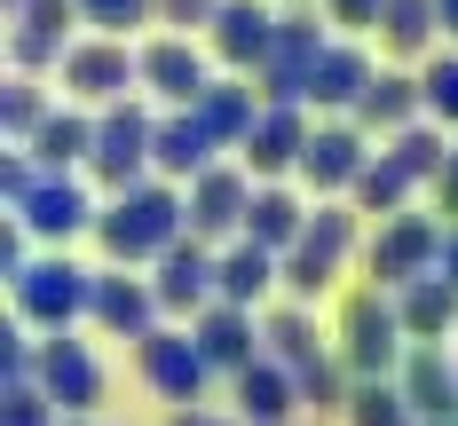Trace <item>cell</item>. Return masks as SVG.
I'll use <instances>...</instances> for the list:
<instances>
[{
  "label": "cell",
  "mask_w": 458,
  "mask_h": 426,
  "mask_svg": "<svg viewBox=\"0 0 458 426\" xmlns=\"http://www.w3.org/2000/svg\"><path fill=\"white\" fill-rule=\"evenodd\" d=\"M150 308H158V292H142L135 277H95V316H103L111 331L150 339Z\"/></svg>",
  "instance_id": "19"
},
{
  "label": "cell",
  "mask_w": 458,
  "mask_h": 426,
  "mask_svg": "<svg viewBox=\"0 0 458 426\" xmlns=\"http://www.w3.org/2000/svg\"><path fill=\"white\" fill-rule=\"evenodd\" d=\"M395 316H403L411 339H443L451 316H458V284L443 277V269H435V277H411V284H403V300H395Z\"/></svg>",
  "instance_id": "13"
},
{
  "label": "cell",
  "mask_w": 458,
  "mask_h": 426,
  "mask_svg": "<svg viewBox=\"0 0 458 426\" xmlns=\"http://www.w3.org/2000/svg\"><path fill=\"white\" fill-rule=\"evenodd\" d=\"M64 79H72L80 95H95V103H103V95H119L127 79H135V63H127V47H80V55L64 63Z\"/></svg>",
  "instance_id": "23"
},
{
  "label": "cell",
  "mask_w": 458,
  "mask_h": 426,
  "mask_svg": "<svg viewBox=\"0 0 458 426\" xmlns=\"http://www.w3.org/2000/svg\"><path fill=\"white\" fill-rule=\"evenodd\" d=\"M8 426H47V411H40V395L24 387V379H8Z\"/></svg>",
  "instance_id": "36"
},
{
  "label": "cell",
  "mask_w": 458,
  "mask_h": 426,
  "mask_svg": "<svg viewBox=\"0 0 458 426\" xmlns=\"http://www.w3.org/2000/svg\"><path fill=\"white\" fill-rule=\"evenodd\" d=\"M190 339L206 347V363H222V372H253V316H245L237 300H222V308H206Z\"/></svg>",
  "instance_id": "11"
},
{
  "label": "cell",
  "mask_w": 458,
  "mask_h": 426,
  "mask_svg": "<svg viewBox=\"0 0 458 426\" xmlns=\"http://www.w3.org/2000/svg\"><path fill=\"white\" fill-rule=\"evenodd\" d=\"M80 308H95V277L88 269H72L64 253L55 261H32L24 277H16V316H32V324H72Z\"/></svg>",
  "instance_id": "2"
},
{
  "label": "cell",
  "mask_w": 458,
  "mask_h": 426,
  "mask_svg": "<svg viewBox=\"0 0 458 426\" xmlns=\"http://www.w3.org/2000/svg\"><path fill=\"white\" fill-rule=\"evenodd\" d=\"M245 237L253 245H269V253H293L301 237H309V213L284 197V189H253V213H245Z\"/></svg>",
  "instance_id": "18"
},
{
  "label": "cell",
  "mask_w": 458,
  "mask_h": 426,
  "mask_svg": "<svg viewBox=\"0 0 458 426\" xmlns=\"http://www.w3.org/2000/svg\"><path fill=\"white\" fill-rule=\"evenodd\" d=\"M142 79L166 95V103H206V71H198V55H190L182 40L150 47V55H142Z\"/></svg>",
  "instance_id": "17"
},
{
  "label": "cell",
  "mask_w": 458,
  "mask_h": 426,
  "mask_svg": "<svg viewBox=\"0 0 458 426\" xmlns=\"http://www.w3.org/2000/svg\"><path fill=\"white\" fill-rule=\"evenodd\" d=\"M435 269H443V277L458 284V221H451V230H443V261H435Z\"/></svg>",
  "instance_id": "43"
},
{
  "label": "cell",
  "mask_w": 458,
  "mask_h": 426,
  "mask_svg": "<svg viewBox=\"0 0 458 426\" xmlns=\"http://www.w3.org/2000/svg\"><path fill=\"white\" fill-rule=\"evenodd\" d=\"M435 182H443V213H458V150H451V166H443Z\"/></svg>",
  "instance_id": "42"
},
{
  "label": "cell",
  "mask_w": 458,
  "mask_h": 426,
  "mask_svg": "<svg viewBox=\"0 0 458 426\" xmlns=\"http://www.w3.org/2000/svg\"><path fill=\"white\" fill-rule=\"evenodd\" d=\"M348 411H356V426H411V395H395V387H379V379H371Z\"/></svg>",
  "instance_id": "30"
},
{
  "label": "cell",
  "mask_w": 458,
  "mask_h": 426,
  "mask_svg": "<svg viewBox=\"0 0 458 426\" xmlns=\"http://www.w3.org/2000/svg\"><path fill=\"white\" fill-rule=\"evenodd\" d=\"M301 387H309L317 403H340V372H332V363H324V372H309V379H301Z\"/></svg>",
  "instance_id": "39"
},
{
  "label": "cell",
  "mask_w": 458,
  "mask_h": 426,
  "mask_svg": "<svg viewBox=\"0 0 458 426\" xmlns=\"http://www.w3.org/2000/svg\"><path fill=\"white\" fill-rule=\"evenodd\" d=\"M301 174H309L317 189L356 182V174H364V135H356V127H317L309 150H301Z\"/></svg>",
  "instance_id": "12"
},
{
  "label": "cell",
  "mask_w": 458,
  "mask_h": 426,
  "mask_svg": "<svg viewBox=\"0 0 458 426\" xmlns=\"http://www.w3.org/2000/svg\"><path fill=\"white\" fill-rule=\"evenodd\" d=\"M245 213H253V189H245V174L206 166V174L190 182V237H229V230H245Z\"/></svg>",
  "instance_id": "6"
},
{
  "label": "cell",
  "mask_w": 458,
  "mask_h": 426,
  "mask_svg": "<svg viewBox=\"0 0 458 426\" xmlns=\"http://www.w3.org/2000/svg\"><path fill=\"white\" fill-rule=\"evenodd\" d=\"M32 150H40V166H64V158L95 150V127H88V119H47L40 135H32Z\"/></svg>",
  "instance_id": "27"
},
{
  "label": "cell",
  "mask_w": 458,
  "mask_h": 426,
  "mask_svg": "<svg viewBox=\"0 0 458 426\" xmlns=\"http://www.w3.org/2000/svg\"><path fill=\"white\" fill-rule=\"evenodd\" d=\"M150 142H158V127H150L142 111H111V119L95 127V174H103L111 189H135Z\"/></svg>",
  "instance_id": "4"
},
{
  "label": "cell",
  "mask_w": 458,
  "mask_h": 426,
  "mask_svg": "<svg viewBox=\"0 0 458 426\" xmlns=\"http://www.w3.org/2000/svg\"><path fill=\"white\" fill-rule=\"evenodd\" d=\"M80 8H88L95 24H111V32H119V24H135V16H142V0H80Z\"/></svg>",
  "instance_id": "37"
},
{
  "label": "cell",
  "mask_w": 458,
  "mask_h": 426,
  "mask_svg": "<svg viewBox=\"0 0 458 426\" xmlns=\"http://www.w3.org/2000/svg\"><path fill=\"white\" fill-rule=\"evenodd\" d=\"M40 379H47V395H55L64 411H88L95 395H103V379H95L88 347H80V339H64V331L40 347Z\"/></svg>",
  "instance_id": "9"
},
{
  "label": "cell",
  "mask_w": 458,
  "mask_h": 426,
  "mask_svg": "<svg viewBox=\"0 0 458 426\" xmlns=\"http://www.w3.org/2000/svg\"><path fill=\"white\" fill-rule=\"evenodd\" d=\"M419 103H427V88H411V79H371L364 103H356V119L364 127H411Z\"/></svg>",
  "instance_id": "25"
},
{
  "label": "cell",
  "mask_w": 458,
  "mask_h": 426,
  "mask_svg": "<svg viewBox=\"0 0 458 426\" xmlns=\"http://www.w3.org/2000/svg\"><path fill=\"white\" fill-rule=\"evenodd\" d=\"M403 395H411L419 419L458 426V379H451V363H443L435 347H419V355H411V372H403Z\"/></svg>",
  "instance_id": "14"
},
{
  "label": "cell",
  "mask_w": 458,
  "mask_h": 426,
  "mask_svg": "<svg viewBox=\"0 0 458 426\" xmlns=\"http://www.w3.org/2000/svg\"><path fill=\"white\" fill-rule=\"evenodd\" d=\"M284 284H293L301 300H317L324 284H332V261H317L309 245H293V253H284Z\"/></svg>",
  "instance_id": "33"
},
{
  "label": "cell",
  "mask_w": 458,
  "mask_h": 426,
  "mask_svg": "<svg viewBox=\"0 0 458 426\" xmlns=\"http://www.w3.org/2000/svg\"><path fill=\"white\" fill-rule=\"evenodd\" d=\"M182 221H190V205L174 189H119V205L95 213L111 261H166V253L182 245Z\"/></svg>",
  "instance_id": "1"
},
{
  "label": "cell",
  "mask_w": 458,
  "mask_h": 426,
  "mask_svg": "<svg viewBox=\"0 0 458 426\" xmlns=\"http://www.w3.org/2000/svg\"><path fill=\"white\" fill-rule=\"evenodd\" d=\"M276 277H284V269H276V253H269V245H253V237H245L237 253H222V300H237V308H253Z\"/></svg>",
  "instance_id": "21"
},
{
  "label": "cell",
  "mask_w": 458,
  "mask_h": 426,
  "mask_svg": "<svg viewBox=\"0 0 458 426\" xmlns=\"http://www.w3.org/2000/svg\"><path fill=\"white\" fill-rule=\"evenodd\" d=\"M332 8H340V24H371L379 16V0H332Z\"/></svg>",
  "instance_id": "41"
},
{
  "label": "cell",
  "mask_w": 458,
  "mask_h": 426,
  "mask_svg": "<svg viewBox=\"0 0 458 426\" xmlns=\"http://www.w3.org/2000/svg\"><path fill=\"white\" fill-rule=\"evenodd\" d=\"M301 150H309V135H301V111H293V103H269V111L253 119V135H245L253 174H284V166H301Z\"/></svg>",
  "instance_id": "10"
},
{
  "label": "cell",
  "mask_w": 458,
  "mask_h": 426,
  "mask_svg": "<svg viewBox=\"0 0 458 426\" xmlns=\"http://www.w3.org/2000/svg\"><path fill=\"white\" fill-rule=\"evenodd\" d=\"M214 40H222L229 63H261V55L276 47V32H269V16H261L253 0H229V8H222V32H214Z\"/></svg>",
  "instance_id": "22"
},
{
  "label": "cell",
  "mask_w": 458,
  "mask_h": 426,
  "mask_svg": "<svg viewBox=\"0 0 458 426\" xmlns=\"http://www.w3.org/2000/svg\"><path fill=\"white\" fill-rule=\"evenodd\" d=\"M142 379H150L158 395H174V403H198V387H206V347L182 339V331H150V339H142Z\"/></svg>",
  "instance_id": "8"
},
{
  "label": "cell",
  "mask_w": 458,
  "mask_h": 426,
  "mask_svg": "<svg viewBox=\"0 0 458 426\" xmlns=\"http://www.w3.org/2000/svg\"><path fill=\"white\" fill-rule=\"evenodd\" d=\"M0 189H8V205H24V197L40 189V174H32L24 158H8V166H0Z\"/></svg>",
  "instance_id": "38"
},
{
  "label": "cell",
  "mask_w": 458,
  "mask_h": 426,
  "mask_svg": "<svg viewBox=\"0 0 458 426\" xmlns=\"http://www.w3.org/2000/svg\"><path fill=\"white\" fill-rule=\"evenodd\" d=\"M435 16H443V24H451V32H458V0H435Z\"/></svg>",
  "instance_id": "44"
},
{
  "label": "cell",
  "mask_w": 458,
  "mask_h": 426,
  "mask_svg": "<svg viewBox=\"0 0 458 426\" xmlns=\"http://www.w3.org/2000/svg\"><path fill=\"white\" fill-rule=\"evenodd\" d=\"M206 158H214V127H206V119H166L158 142H150V166H158V174H190V182H198Z\"/></svg>",
  "instance_id": "15"
},
{
  "label": "cell",
  "mask_w": 458,
  "mask_h": 426,
  "mask_svg": "<svg viewBox=\"0 0 458 426\" xmlns=\"http://www.w3.org/2000/svg\"><path fill=\"white\" fill-rule=\"evenodd\" d=\"M395 339H403V316H395L379 292H356V300H348V363L364 379H379L395 363Z\"/></svg>",
  "instance_id": "5"
},
{
  "label": "cell",
  "mask_w": 458,
  "mask_h": 426,
  "mask_svg": "<svg viewBox=\"0 0 458 426\" xmlns=\"http://www.w3.org/2000/svg\"><path fill=\"white\" fill-rule=\"evenodd\" d=\"M237 411H245V426H284L293 419V379L276 372V363L237 372Z\"/></svg>",
  "instance_id": "20"
},
{
  "label": "cell",
  "mask_w": 458,
  "mask_h": 426,
  "mask_svg": "<svg viewBox=\"0 0 458 426\" xmlns=\"http://www.w3.org/2000/svg\"><path fill=\"white\" fill-rule=\"evenodd\" d=\"M427 111H435V119H458V55H443V63L427 71Z\"/></svg>",
  "instance_id": "35"
},
{
  "label": "cell",
  "mask_w": 458,
  "mask_h": 426,
  "mask_svg": "<svg viewBox=\"0 0 458 426\" xmlns=\"http://www.w3.org/2000/svg\"><path fill=\"white\" fill-rule=\"evenodd\" d=\"M158 308H206L214 292H222V261L206 253V237H190V245H174L166 261H158Z\"/></svg>",
  "instance_id": "7"
},
{
  "label": "cell",
  "mask_w": 458,
  "mask_h": 426,
  "mask_svg": "<svg viewBox=\"0 0 458 426\" xmlns=\"http://www.w3.org/2000/svg\"><path fill=\"white\" fill-rule=\"evenodd\" d=\"M379 24H387V40H395V47H419V40H427V24H435V0H387Z\"/></svg>",
  "instance_id": "31"
},
{
  "label": "cell",
  "mask_w": 458,
  "mask_h": 426,
  "mask_svg": "<svg viewBox=\"0 0 458 426\" xmlns=\"http://www.w3.org/2000/svg\"><path fill=\"white\" fill-rule=\"evenodd\" d=\"M435 261H443V230H435V221H419V213L387 221V230H379V245H371V277H379V284L435 277Z\"/></svg>",
  "instance_id": "3"
},
{
  "label": "cell",
  "mask_w": 458,
  "mask_h": 426,
  "mask_svg": "<svg viewBox=\"0 0 458 426\" xmlns=\"http://www.w3.org/2000/svg\"><path fill=\"white\" fill-rule=\"evenodd\" d=\"M269 339H276V355L293 363V372L309 379V372H324V355H317V331H309V316H276L269 324Z\"/></svg>",
  "instance_id": "28"
},
{
  "label": "cell",
  "mask_w": 458,
  "mask_h": 426,
  "mask_svg": "<svg viewBox=\"0 0 458 426\" xmlns=\"http://www.w3.org/2000/svg\"><path fill=\"white\" fill-rule=\"evenodd\" d=\"M395 166H403V174H443V166H451V150L427 135V127H403V142H395Z\"/></svg>",
  "instance_id": "32"
},
{
  "label": "cell",
  "mask_w": 458,
  "mask_h": 426,
  "mask_svg": "<svg viewBox=\"0 0 458 426\" xmlns=\"http://www.w3.org/2000/svg\"><path fill=\"white\" fill-rule=\"evenodd\" d=\"M166 16L174 24H198V16H214V0H166Z\"/></svg>",
  "instance_id": "40"
},
{
  "label": "cell",
  "mask_w": 458,
  "mask_h": 426,
  "mask_svg": "<svg viewBox=\"0 0 458 426\" xmlns=\"http://www.w3.org/2000/svg\"><path fill=\"white\" fill-rule=\"evenodd\" d=\"M174 426H214V419H190V411H182V419H174Z\"/></svg>",
  "instance_id": "45"
},
{
  "label": "cell",
  "mask_w": 458,
  "mask_h": 426,
  "mask_svg": "<svg viewBox=\"0 0 458 426\" xmlns=\"http://www.w3.org/2000/svg\"><path fill=\"white\" fill-rule=\"evenodd\" d=\"M301 245H309V253H317V261H332V269H340V253H348V213H317V221H309V237H301Z\"/></svg>",
  "instance_id": "34"
},
{
  "label": "cell",
  "mask_w": 458,
  "mask_h": 426,
  "mask_svg": "<svg viewBox=\"0 0 458 426\" xmlns=\"http://www.w3.org/2000/svg\"><path fill=\"white\" fill-rule=\"evenodd\" d=\"M403 189H411V174H403L395 158H379V166H364V174H356V197H364L371 213H395V205H403Z\"/></svg>",
  "instance_id": "29"
},
{
  "label": "cell",
  "mask_w": 458,
  "mask_h": 426,
  "mask_svg": "<svg viewBox=\"0 0 458 426\" xmlns=\"http://www.w3.org/2000/svg\"><path fill=\"white\" fill-rule=\"evenodd\" d=\"M16 221H24L32 237H72L80 221H88V197H80L72 182H40L24 205H16Z\"/></svg>",
  "instance_id": "16"
},
{
  "label": "cell",
  "mask_w": 458,
  "mask_h": 426,
  "mask_svg": "<svg viewBox=\"0 0 458 426\" xmlns=\"http://www.w3.org/2000/svg\"><path fill=\"white\" fill-rule=\"evenodd\" d=\"M364 88H371V71H364V55L356 47H324V63H317V103H364Z\"/></svg>",
  "instance_id": "24"
},
{
  "label": "cell",
  "mask_w": 458,
  "mask_h": 426,
  "mask_svg": "<svg viewBox=\"0 0 458 426\" xmlns=\"http://www.w3.org/2000/svg\"><path fill=\"white\" fill-rule=\"evenodd\" d=\"M198 119L214 127V142H245L253 135V88H206V103H198Z\"/></svg>",
  "instance_id": "26"
}]
</instances>
